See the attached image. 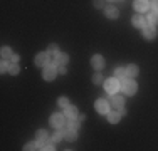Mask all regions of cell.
I'll return each instance as SVG.
<instances>
[{"label": "cell", "mask_w": 158, "mask_h": 151, "mask_svg": "<svg viewBox=\"0 0 158 151\" xmlns=\"http://www.w3.org/2000/svg\"><path fill=\"white\" fill-rule=\"evenodd\" d=\"M121 91L126 94V96H133L135 92H136V89H138V86H136V82L133 81V77H126V79H121Z\"/></svg>", "instance_id": "obj_1"}, {"label": "cell", "mask_w": 158, "mask_h": 151, "mask_svg": "<svg viewBox=\"0 0 158 151\" xmlns=\"http://www.w3.org/2000/svg\"><path fill=\"white\" fill-rule=\"evenodd\" d=\"M104 89H106V92H110V94L118 92V89H121V86H119V82H118V77L106 79V81H104Z\"/></svg>", "instance_id": "obj_2"}, {"label": "cell", "mask_w": 158, "mask_h": 151, "mask_svg": "<svg viewBox=\"0 0 158 151\" xmlns=\"http://www.w3.org/2000/svg\"><path fill=\"white\" fill-rule=\"evenodd\" d=\"M56 74H57V66H56V64H47V66L44 67L42 76H44L46 81H54Z\"/></svg>", "instance_id": "obj_3"}, {"label": "cell", "mask_w": 158, "mask_h": 151, "mask_svg": "<svg viewBox=\"0 0 158 151\" xmlns=\"http://www.w3.org/2000/svg\"><path fill=\"white\" fill-rule=\"evenodd\" d=\"M66 114H61V112H56V114L51 116V124L56 128H64V124H66Z\"/></svg>", "instance_id": "obj_4"}, {"label": "cell", "mask_w": 158, "mask_h": 151, "mask_svg": "<svg viewBox=\"0 0 158 151\" xmlns=\"http://www.w3.org/2000/svg\"><path fill=\"white\" fill-rule=\"evenodd\" d=\"M94 108H96V111L99 112V114H108V112H110L111 104L108 103L106 99H98L96 104H94Z\"/></svg>", "instance_id": "obj_5"}, {"label": "cell", "mask_w": 158, "mask_h": 151, "mask_svg": "<svg viewBox=\"0 0 158 151\" xmlns=\"http://www.w3.org/2000/svg\"><path fill=\"white\" fill-rule=\"evenodd\" d=\"M143 37H145L146 40H153L156 37V29L153 27L152 24H146L145 27H143Z\"/></svg>", "instance_id": "obj_6"}, {"label": "cell", "mask_w": 158, "mask_h": 151, "mask_svg": "<svg viewBox=\"0 0 158 151\" xmlns=\"http://www.w3.org/2000/svg\"><path fill=\"white\" fill-rule=\"evenodd\" d=\"M34 62H35V66H37V67H46L47 64H49V54H47V52H46V54H44V52L37 54V55H35V60H34Z\"/></svg>", "instance_id": "obj_7"}, {"label": "cell", "mask_w": 158, "mask_h": 151, "mask_svg": "<svg viewBox=\"0 0 158 151\" xmlns=\"http://www.w3.org/2000/svg\"><path fill=\"white\" fill-rule=\"evenodd\" d=\"M110 104H111V108L121 109L123 106H125V99H123L121 96H116V94H113V96H111V99H110Z\"/></svg>", "instance_id": "obj_8"}, {"label": "cell", "mask_w": 158, "mask_h": 151, "mask_svg": "<svg viewBox=\"0 0 158 151\" xmlns=\"http://www.w3.org/2000/svg\"><path fill=\"white\" fill-rule=\"evenodd\" d=\"M91 66L94 67L96 71H101L104 67V59L101 57L99 54H96V55H93V59H91Z\"/></svg>", "instance_id": "obj_9"}, {"label": "cell", "mask_w": 158, "mask_h": 151, "mask_svg": "<svg viewBox=\"0 0 158 151\" xmlns=\"http://www.w3.org/2000/svg\"><path fill=\"white\" fill-rule=\"evenodd\" d=\"M133 7H135V10H138V12H146L148 7H150V3L146 2V0H135Z\"/></svg>", "instance_id": "obj_10"}, {"label": "cell", "mask_w": 158, "mask_h": 151, "mask_svg": "<svg viewBox=\"0 0 158 151\" xmlns=\"http://www.w3.org/2000/svg\"><path fill=\"white\" fill-rule=\"evenodd\" d=\"M69 62V55L67 54H61V52H59L57 55H56V60H54V64L57 67H61V66H66V64Z\"/></svg>", "instance_id": "obj_11"}, {"label": "cell", "mask_w": 158, "mask_h": 151, "mask_svg": "<svg viewBox=\"0 0 158 151\" xmlns=\"http://www.w3.org/2000/svg\"><path fill=\"white\" fill-rule=\"evenodd\" d=\"M64 138H66L67 141H76V139H77V129L67 128V129L64 131Z\"/></svg>", "instance_id": "obj_12"}, {"label": "cell", "mask_w": 158, "mask_h": 151, "mask_svg": "<svg viewBox=\"0 0 158 151\" xmlns=\"http://www.w3.org/2000/svg\"><path fill=\"white\" fill-rule=\"evenodd\" d=\"M104 15H106L108 18H118V9L116 7H113V5H110V7H106L104 9Z\"/></svg>", "instance_id": "obj_13"}, {"label": "cell", "mask_w": 158, "mask_h": 151, "mask_svg": "<svg viewBox=\"0 0 158 151\" xmlns=\"http://www.w3.org/2000/svg\"><path fill=\"white\" fill-rule=\"evenodd\" d=\"M148 24V20H145V17H141V15H135L133 17V25L135 27H145V25Z\"/></svg>", "instance_id": "obj_14"}, {"label": "cell", "mask_w": 158, "mask_h": 151, "mask_svg": "<svg viewBox=\"0 0 158 151\" xmlns=\"http://www.w3.org/2000/svg\"><path fill=\"white\" fill-rule=\"evenodd\" d=\"M119 118H121V112H118V111H110V112H108V121L113 123V124L118 123Z\"/></svg>", "instance_id": "obj_15"}, {"label": "cell", "mask_w": 158, "mask_h": 151, "mask_svg": "<svg viewBox=\"0 0 158 151\" xmlns=\"http://www.w3.org/2000/svg\"><path fill=\"white\" fill-rule=\"evenodd\" d=\"M37 143H39V148L44 149V151H52V149H56L54 146H52L51 139H47V141H37Z\"/></svg>", "instance_id": "obj_16"}, {"label": "cell", "mask_w": 158, "mask_h": 151, "mask_svg": "<svg viewBox=\"0 0 158 151\" xmlns=\"http://www.w3.org/2000/svg\"><path fill=\"white\" fill-rule=\"evenodd\" d=\"M66 111V118H77V108L76 106H69L64 109Z\"/></svg>", "instance_id": "obj_17"}, {"label": "cell", "mask_w": 158, "mask_h": 151, "mask_svg": "<svg viewBox=\"0 0 158 151\" xmlns=\"http://www.w3.org/2000/svg\"><path fill=\"white\" fill-rule=\"evenodd\" d=\"M67 128H73V129H77L79 124H81V121H79L77 118H67Z\"/></svg>", "instance_id": "obj_18"}, {"label": "cell", "mask_w": 158, "mask_h": 151, "mask_svg": "<svg viewBox=\"0 0 158 151\" xmlns=\"http://www.w3.org/2000/svg\"><path fill=\"white\" fill-rule=\"evenodd\" d=\"M136 74H138V67L135 66V64H131V66L126 67V76L128 77H135Z\"/></svg>", "instance_id": "obj_19"}, {"label": "cell", "mask_w": 158, "mask_h": 151, "mask_svg": "<svg viewBox=\"0 0 158 151\" xmlns=\"http://www.w3.org/2000/svg\"><path fill=\"white\" fill-rule=\"evenodd\" d=\"M148 24H152V25L158 24V10H153V12L148 15Z\"/></svg>", "instance_id": "obj_20"}, {"label": "cell", "mask_w": 158, "mask_h": 151, "mask_svg": "<svg viewBox=\"0 0 158 151\" xmlns=\"http://www.w3.org/2000/svg\"><path fill=\"white\" fill-rule=\"evenodd\" d=\"M114 77L125 79L126 77V69H125V67H116V69H114Z\"/></svg>", "instance_id": "obj_21"}, {"label": "cell", "mask_w": 158, "mask_h": 151, "mask_svg": "<svg viewBox=\"0 0 158 151\" xmlns=\"http://www.w3.org/2000/svg\"><path fill=\"white\" fill-rule=\"evenodd\" d=\"M49 139V133L46 129H39L37 131V141H47Z\"/></svg>", "instance_id": "obj_22"}, {"label": "cell", "mask_w": 158, "mask_h": 151, "mask_svg": "<svg viewBox=\"0 0 158 151\" xmlns=\"http://www.w3.org/2000/svg\"><path fill=\"white\" fill-rule=\"evenodd\" d=\"M0 54H2V59H10V57H12V51H10V47H2V51H0Z\"/></svg>", "instance_id": "obj_23"}, {"label": "cell", "mask_w": 158, "mask_h": 151, "mask_svg": "<svg viewBox=\"0 0 158 151\" xmlns=\"http://www.w3.org/2000/svg\"><path fill=\"white\" fill-rule=\"evenodd\" d=\"M47 54H49V55H57V54H59V47H57L56 44H51V45L47 47Z\"/></svg>", "instance_id": "obj_24"}, {"label": "cell", "mask_w": 158, "mask_h": 151, "mask_svg": "<svg viewBox=\"0 0 158 151\" xmlns=\"http://www.w3.org/2000/svg\"><path fill=\"white\" fill-rule=\"evenodd\" d=\"M62 138H64V133H62V131H56V133H54V134L51 136V139H52V141H54V143L61 141Z\"/></svg>", "instance_id": "obj_25"}, {"label": "cell", "mask_w": 158, "mask_h": 151, "mask_svg": "<svg viewBox=\"0 0 158 151\" xmlns=\"http://www.w3.org/2000/svg\"><path fill=\"white\" fill-rule=\"evenodd\" d=\"M103 81H104V79H103V76H101L99 72H96L94 76H93V82H94L96 86H99V84H101V82H103Z\"/></svg>", "instance_id": "obj_26"}, {"label": "cell", "mask_w": 158, "mask_h": 151, "mask_svg": "<svg viewBox=\"0 0 158 151\" xmlns=\"http://www.w3.org/2000/svg\"><path fill=\"white\" fill-rule=\"evenodd\" d=\"M59 106H61V108H69V99H67V97H61V99H59Z\"/></svg>", "instance_id": "obj_27"}, {"label": "cell", "mask_w": 158, "mask_h": 151, "mask_svg": "<svg viewBox=\"0 0 158 151\" xmlns=\"http://www.w3.org/2000/svg\"><path fill=\"white\" fill-rule=\"evenodd\" d=\"M37 148H39V143H29V145L24 146V149H27V151H32V149H37Z\"/></svg>", "instance_id": "obj_28"}, {"label": "cell", "mask_w": 158, "mask_h": 151, "mask_svg": "<svg viewBox=\"0 0 158 151\" xmlns=\"http://www.w3.org/2000/svg\"><path fill=\"white\" fill-rule=\"evenodd\" d=\"M9 72H10V74H14V76L19 74V66H17V62H14L12 66L9 67Z\"/></svg>", "instance_id": "obj_29"}, {"label": "cell", "mask_w": 158, "mask_h": 151, "mask_svg": "<svg viewBox=\"0 0 158 151\" xmlns=\"http://www.w3.org/2000/svg\"><path fill=\"white\" fill-rule=\"evenodd\" d=\"M9 67H10V66L7 64V60L3 59V60H2V66H0V71H2V72H9Z\"/></svg>", "instance_id": "obj_30"}, {"label": "cell", "mask_w": 158, "mask_h": 151, "mask_svg": "<svg viewBox=\"0 0 158 151\" xmlns=\"http://www.w3.org/2000/svg\"><path fill=\"white\" fill-rule=\"evenodd\" d=\"M152 9L158 10V0H152Z\"/></svg>", "instance_id": "obj_31"}, {"label": "cell", "mask_w": 158, "mask_h": 151, "mask_svg": "<svg viewBox=\"0 0 158 151\" xmlns=\"http://www.w3.org/2000/svg\"><path fill=\"white\" fill-rule=\"evenodd\" d=\"M94 7L101 9V7H103V0H94Z\"/></svg>", "instance_id": "obj_32"}, {"label": "cell", "mask_w": 158, "mask_h": 151, "mask_svg": "<svg viewBox=\"0 0 158 151\" xmlns=\"http://www.w3.org/2000/svg\"><path fill=\"white\" fill-rule=\"evenodd\" d=\"M57 71L61 74H66V66H61V67H57Z\"/></svg>", "instance_id": "obj_33"}, {"label": "cell", "mask_w": 158, "mask_h": 151, "mask_svg": "<svg viewBox=\"0 0 158 151\" xmlns=\"http://www.w3.org/2000/svg\"><path fill=\"white\" fill-rule=\"evenodd\" d=\"M10 59H12V62H19V55H17V54H14Z\"/></svg>", "instance_id": "obj_34"}, {"label": "cell", "mask_w": 158, "mask_h": 151, "mask_svg": "<svg viewBox=\"0 0 158 151\" xmlns=\"http://www.w3.org/2000/svg\"><path fill=\"white\" fill-rule=\"evenodd\" d=\"M110 2H111V0H110Z\"/></svg>", "instance_id": "obj_35"}]
</instances>
